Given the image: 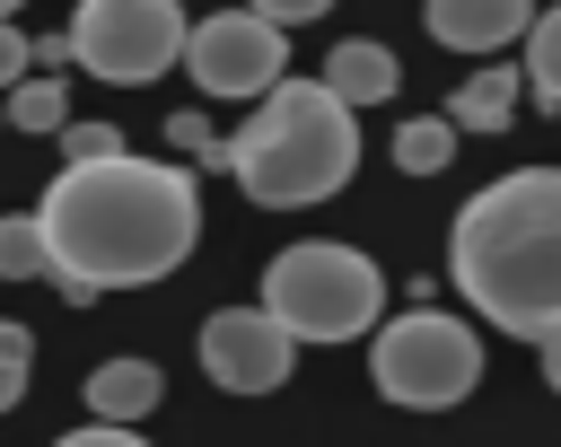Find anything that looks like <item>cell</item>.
Returning <instances> with one entry per match:
<instances>
[{"instance_id": "obj_1", "label": "cell", "mask_w": 561, "mask_h": 447, "mask_svg": "<svg viewBox=\"0 0 561 447\" xmlns=\"http://www.w3.org/2000/svg\"><path fill=\"white\" fill-rule=\"evenodd\" d=\"M53 237V280H96V289H149L167 280L193 237H202V193L167 158H96L61 167L35 202Z\"/></svg>"}, {"instance_id": "obj_20", "label": "cell", "mask_w": 561, "mask_h": 447, "mask_svg": "<svg viewBox=\"0 0 561 447\" xmlns=\"http://www.w3.org/2000/svg\"><path fill=\"white\" fill-rule=\"evenodd\" d=\"M26 79H35V44L0 18V96H9V88H26Z\"/></svg>"}, {"instance_id": "obj_15", "label": "cell", "mask_w": 561, "mask_h": 447, "mask_svg": "<svg viewBox=\"0 0 561 447\" xmlns=\"http://www.w3.org/2000/svg\"><path fill=\"white\" fill-rule=\"evenodd\" d=\"M0 280H53V237L35 210L0 219Z\"/></svg>"}, {"instance_id": "obj_16", "label": "cell", "mask_w": 561, "mask_h": 447, "mask_svg": "<svg viewBox=\"0 0 561 447\" xmlns=\"http://www.w3.org/2000/svg\"><path fill=\"white\" fill-rule=\"evenodd\" d=\"M517 70H526L535 105H552V114H561V0L535 18V35H526V61H517Z\"/></svg>"}, {"instance_id": "obj_11", "label": "cell", "mask_w": 561, "mask_h": 447, "mask_svg": "<svg viewBox=\"0 0 561 447\" xmlns=\"http://www.w3.org/2000/svg\"><path fill=\"white\" fill-rule=\"evenodd\" d=\"M158 403H167L158 359L123 351V359H96V368H88V421H149Z\"/></svg>"}, {"instance_id": "obj_21", "label": "cell", "mask_w": 561, "mask_h": 447, "mask_svg": "<svg viewBox=\"0 0 561 447\" xmlns=\"http://www.w3.org/2000/svg\"><path fill=\"white\" fill-rule=\"evenodd\" d=\"M53 447H149V438H140L131 421H88V429H61Z\"/></svg>"}, {"instance_id": "obj_8", "label": "cell", "mask_w": 561, "mask_h": 447, "mask_svg": "<svg viewBox=\"0 0 561 447\" xmlns=\"http://www.w3.org/2000/svg\"><path fill=\"white\" fill-rule=\"evenodd\" d=\"M193 359H202V377H210L219 394H280L289 368H298V333L254 298V307H219V316H202Z\"/></svg>"}, {"instance_id": "obj_7", "label": "cell", "mask_w": 561, "mask_h": 447, "mask_svg": "<svg viewBox=\"0 0 561 447\" xmlns=\"http://www.w3.org/2000/svg\"><path fill=\"white\" fill-rule=\"evenodd\" d=\"M184 79H193L202 96L263 105V96L289 79V26H272L263 9H210V18H193Z\"/></svg>"}, {"instance_id": "obj_12", "label": "cell", "mask_w": 561, "mask_h": 447, "mask_svg": "<svg viewBox=\"0 0 561 447\" xmlns=\"http://www.w3.org/2000/svg\"><path fill=\"white\" fill-rule=\"evenodd\" d=\"M517 96H526V70H500V61H491V70H473V79L456 88V105H447V114H456V131H465V140H482V131H508Z\"/></svg>"}, {"instance_id": "obj_22", "label": "cell", "mask_w": 561, "mask_h": 447, "mask_svg": "<svg viewBox=\"0 0 561 447\" xmlns=\"http://www.w3.org/2000/svg\"><path fill=\"white\" fill-rule=\"evenodd\" d=\"M245 9H263L272 26H307V18H324L333 0H245Z\"/></svg>"}, {"instance_id": "obj_19", "label": "cell", "mask_w": 561, "mask_h": 447, "mask_svg": "<svg viewBox=\"0 0 561 447\" xmlns=\"http://www.w3.org/2000/svg\"><path fill=\"white\" fill-rule=\"evenodd\" d=\"M96 158H123V131L114 123H70L61 131V167H96Z\"/></svg>"}, {"instance_id": "obj_5", "label": "cell", "mask_w": 561, "mask_h": 447, "mask_svg": "<svg viewBox=\"0 0 561 447\" xmlns=\"http://www.w3.org/2000/svg\"><path fill=\"white\" fill-rule=\"evenodd\" d=\"M368 377L403 412H447L482 386V333L447 307H403L368 333Z\"/></svg>"}, {"instance_id": "obj_18", "label": "cell", "mask_w": 561, "mask_h": 447, "mask_svg": "<svg viewBox=\"0 0 561 447\" xmlns=\"http://www.w3.org/2000/svg\"><path fill=\"white\" fill-rule=\"evenodd\" d=\"M26 377H35V333L18 316H0V412L26 394Z\"/></svg>"}, {"instance_id": "obj_25", "label": "cell", "mask_w": 561, "mask_h": 447, "mask_svg": "<svg viewBox=\"0 0 561 447\" xmlns=\"http://www.w3.org/2000/svg\"><path fill=\"white\" fill-rule=\"evenodd\" d=\"M0 18H18V0H0Z\"/></svg>"}, {"instance_id": "obj_13", "label": "cell", "mask_w": 561, "mask_h": 447, "mask_svg": "<svg viewBox=\"0 0 561 447\" xmlns=\"http://www.w3.org/2000/svg\"><path fill=\"white\" fill-rule=\"evenodd\" d=\"M70 123H79V114H70V88H61L53 70H35L26 88H9V131H53V140H61Z\"/></svg>"}, {"instance_id": "obj_26", "label": "cell", "mask_w": 561, "mask_h": 447, "mask_svg": "<svg viewBox=\"0 0 561 447\" xmlns=\"http://www.w3.org/2000/svg\"><path fill=\"white\" fill-rule=\"evenodd\" d=\"M0 123H9V96H0Z\"/></svg>"}, {"instance_id": "obj_4", "label": "cell", "mask_w": 561, "mask_h": 447, "mask_svg": "<svg viewBox=\"0 0 561 447\" xmlns=\"http://www.w3.org/2000/svg\"><path fill=\"white\" fill-rule=\"evenodd\" d=\"M263 307L298 342H359L386 324V272L342 237H298L263 263Z\"/></svg>"}, {"instance_id": "obj_14", "label": "cell", "mask_w": 561, "mask_h": 447, "mask_svg": "<svg viewBox=\"0 0 561 447\" xmlns=\"http://www.w3.org/2000/svg\"><path fill=\"white\" fill-rule=\"evenodd\" d=\"M456 140H465L456 114H412V123L394 131V167H403V175H438V167L456 158Z\"/></svg>"}, {"instance_id": "obj_9", "label": "cell", "mask_w": 561, "mask_h": 447, "mask_svg": "<svg viewBox=\"0 0 561 447\" xmlns=\"http://www.w3.org/2000/svg\"><path fill=\"white\" fill-rule=\"evenodd\" d=\"M535 0H430V44L447 53H500V44H526L535 35Z\"/></svg>"}, {"instance_id": "obj_3", "label": "cell", "mask_w": 561, "mask_h": 447, "mask_svg": "<svg viewBox=\"0 0 561 447\" xmlns=\"http://www.w3.org/2000/svg\"><path fill=\"white\" fill-rule=\"evenodd\" d=\"M228 175H237V193H245L254 210L333 202V193L359 175V105H342L324 79H280V88L245 114Z\"/></svg>"}, {"instance_id": "obj_2", "label": "cell", "mask_w": 561, "mask_h": 447, "mask_svg": "<svg viewBox=\"0 0 561 447\" xmlns=\"http://www.w3.org/2000/svg\"><path fill=\"white\" fill-rule=\"evenodd\" d=\"M447 280L491 333H561V167H508L447 228Z\"/></svg>"}, {"instance_id": "obj_23", "label": "cell", "mask_w": 561, "mask_h": 447, "mask_svg": "<svg viewBox=\"0 0 561 447\" xmlns=\"http://www.w3.org/2000/svg\"><path fill=\"white\" fill-rule=\"evenodd\" d=\"M70 61H79V44H70V26H61V35H35V70H53V79H61Z\"/></svg>"}, {"instance_id": "obj_6", "label": "cell", "mask_w": 561, "mask_h": 447, "mask_svg": "<svg viewBox=\"0 0 561 447\" xmlns=\"http://www.w3.org/2000/svg\"><path fill=\"white\" fill-rule=\"evenodd\" d=\"M70 44H79V70L105 79V88H149L184 61L193 44V18L175 0H79L70 9Z\"/></svg>"}, {"instance_id": "obj_24", "label": "cell", "mask_w": 561, "mask_h": 447, "mask_svg": "<svg viewBox=\"0 0 561 447\" xmlns=\"http://www.w3.org/2000/svg\"><path fill=\"white\" fill-rule=\"evenodd\" d=\"M535 359H543V386L561 394V333H543V342H535Z\"/></svg>"}, {"instance_id": "obj_10", "label": "cell", "mask_w": 561, "mask_h": 447, "mask_svg": "<svg viewBox=\"0 0 561 447\" xmlns=\"http://www.w3.org/2000/svg\"><path fill=\"white\" fill-rule=\"evenodd\" d=\"M316 79H324L342 105H359V114H368V105H386V96L403 88V61H394V44H377V35H342V44L324 53V70H316Z\"/></svg>"}, {"instance_id": "obj_17", "label": "cell", "mask_w": 561, "mask_h": 447, "mask_svg": "<svg viewBox=\"0 0 561 447\" xmlns=\"http://www.w3.org/2000/svg\"><path fill=\"white\" fill-rule=\"evenodd\" d=\"M167 140H175V158H193V167H228L237 158V131H210V114H167Z\"/></svg>"}]
</instances>
